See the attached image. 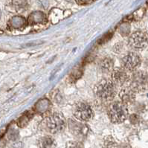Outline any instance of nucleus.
<instances>
[{
    "instance_id": "2",
    "label": "nucleus",
    "mask_w": 148,
    "mask_h": 148,
    "mask_svg": "<svg viewBox=\"0 0 148 148\" xmlns=\"http://www.w3.org/2000/svg\"><path fill=\"white\" fill-rule=\"evenodd\" d=\"M107 114L111 122L114 124H121L128 118L127 106L121 101H113L107 106Z\"/></svg>"
},
{
    "instance_id": "11",
    "label": "nucleus",
    "mask_w": 148,
    "mask_h": 148,
    "mask_svg": "<svg viewBox=\"0 0 148 148\" xmlns=\"http://www.w3.org/2000/svg\"><path fill=\"white\" fill-rule=\"evenodd\" d=\"M39 148H55L57 146L54 138L51 136H45L39 140Z\"/></svg>"
},
{
    "instance_id": "17",
    "label": "nucleus",
    "mask_w": 148,
    "mask_h": 148,
    "mask_svg": "<svg viewBox=\"0 0 148 148\" xmlns=\"http://www.w3.org/2000/svg\"><path fill=\"white\" fill-rule=\"evenodd\" d=\"M16 24H17V27L22 26L23 25H24V19L19 16H15L12 19V25Z\"/></svg>"
},
{
    "instance_id": "3",
    "label": "nucleus",
    "mask_w": 148,
    "mask_h": 148,
    "mask_svg": "<svg viewBox=\"0 0 148 148\" xmlns=\"http://www.w3.org/2000/svg\"><path fill=\"white\" fill-rule=\"evenodd\" d=\"M148 82V75L146 71L136 70L131 72L128 81L130 86L135 92H139L145 89Z\"/></svg>"
},
{
    "instance_id": "14",
    "label": "nucleus",
    "mask_w": 148,
    "mask_h": 148,
    "mask_svg": "<svg viewBox=\"0 0 148 148\" xmlns=\"http://www.w3.org/2000/svg\"><path fill=\"white\" fill-rule=\"evenodd\" d=\"M13 5L16 11H23L28 7V0H13Z\"/></svg>"
},
{
    "instance_id": "15",
    "label": "nucleus",
    "mask_w": 148,
    "mask_h": 148,
    "mask_svg": "<svg viewBox=\"0 0 148 148\" xmlns=\"http://www.w3.org/2000/svg\"><path fill=\"white\" fill-rule=\"evenodd\" d=\"M119 31L121 35H122L123 37H126V36H128L130 32V26L128 23H124L119 27Z\"/></svg>"
},
{
    "instance_id": "13",
    "label": "nucleus",
    "mask_w": 148,
    "mask_h": 148,
    "mask_svg": "<svg viewBox=\"0 0 148 148\" xmlns=\"http://www.w3.org/2000/svg\"><path fill=\"white\" fill-rule=\"evenodd\" d=\"M45 16L41 12H34L32 13L28 17V23L34 24L37 23H42L45 20Z\"/></svg>"
},
{
    "instance_id": "1",
    "label": "nucleus",
    "mask_w": 148,
    "mask_h": 148,
    "mask_svg": "<svg viewBox=\"0 0 148 148\" xmlns=\"http://www.w3.org/2000/svg\"><path fill=\"white\" fill-rule=\"evenodd\" d=\"M118 86L112 80H103L100 81L94 89V92L98 100L101 102L110 103L117 95Z\"/></svg>"
},
{
    "instance_id": "6",
    "label": "nucleus",
    "mask_w": 148,
    "mask_h": 148,
    "mask_svg": "<svg viewBox=\"0 0 148 148\" xmlns=\"http://www.w3.org/2000/svg\"><path fill=\"white\" fill-rule=\"evenodd\" d=\"M130 47L136 50H142L148 45V34L144 31H137L130 36Z\"/></svg>"
},
{
    "instance_id": "16",
    "label": "nucleus",
    "mask_w": 148,
    "mask_h": 148,
    "mask_svg": "<svg viewBox=\"0 0 148 148\" xmlns=\"http://www.w3.org/2000/svg\"><path fill=\"white\" fill-rule=\"evenodd\" d=\"M66 148H84V146L80 142L75 141H69L66 145Z\"/></svg>"
},
{
    "instance_id": "12",
    "label": "nucleus",
    "mask_w": 148,
    "mask_h": 148,
    "mask_svg": "<svg viewBox=\"0 0 148 148\" xmlns=\"http://www.w3.org/2000/svg\"><path fill=\"white\" fill-rule=\"evenodd\" d=\"M113 66L114 62L113 60L110 58H103L101 62V71L104 72V73H108L113 71Z\"/></svg>"
},
{
    "instance_id": "7",
    "label": "nucleus",
    "mask_w": 148,
    "mask_h": 148,
    "mask_svg": "<svg viewBox=\"0 0 148 148\" xmlns=\"http://www.w3.org/2000/svg\"><path fill=\"white\" fill-rule=\"evenodd\" d=\"M122 66L127 71L132 72L137 70L141 63V58L134 51H130L123 57L121 60Z\"/></svg>"
},
{
    "instance_id": "19",
    "label": "nucleus",
    "mask_w": 148,
    "mask_h": 148,
    "mask_svg": "<svg viewBox=\"0 0 148 148\" xmlns=\"http://www.w3.org/2000/svg\"><path fill=\"white\" fill-rule=\"evenodd\" d=\"M114 141H113V138H106V141H105V144L104 145H106V148H109V147H112V145H114Z\"/></svg>"
},
{
    "instance_id": "21",
    "label": "nucleus",
    "mask_w": 148,
    "mask_h": 148,
    "mask_svg": "<svg viewBox=\"0 0 148 148\" xmlns=\"http://www.w3.org/2000/svg\"><path fill=\"white\" fill-rule=\"evenodd\" d=\"M77 1L80 2H81V3L84 4V3H88V2H90L91 0H77Z\"/></svg>"
},
{
    "instance_id": "20",
    "label": "nucleus",
    "mask_w": 148,
    "mask_h": 148,
    "mask_svg": "<svg viewBox=\"0 0 148 148\" xmlns=\"http://www.w3.org/2000/svg\"><path fill=\"white\" fill-rule=\"evenodd\" d=\"M123 48H124V45L121 42H118L116 45L114 46V51L117 53H120L122 50H123Z\"/></svg>"
},
{
    "instance_id": "10",
    "label": "nucleus",
    "mask_w": 148,
    "mask_h": 148,
    "mask_svg": "<svg viewBox=\"0 0 148 148\" xmlns=\"http://www.w3.org/2000/svg\"><path fill=\"white\" fill-rule=\"evenodd\" d=\"M69 124L70 130H71L76 135L83 134L84 133V129L86 128L83 122L77 120V119H69Z\"/></svg>"
},
{
    "instance_id": "18",
    "label": "nucleus",
    "mask_w": 148,
    "mask_h": 148,
    "mask_svg": "<svg viewBox=\"0 0 148 148\" xmlns=\"http://www.w3.org/2000/svg\"><path fill=\"white\" fill-rule=\"evenodd\" d=\"M129 119H130V122L131 124H136L138 123L140 119L138 114L133 113L132 114V115H130V116L129 117Z\"/></svg>"
},
{
    "instance_id": "4",
    "label": "nucleus",
    "mask_w": 148,
    "mask_h": 148,
    "mask_svg": "<svg viewBox=\"0 0 148 148\" xmlns=\"http://www.w3.org/2000/svg\"><path fill=\"white\" fill-rule=\"evenodd\" d=\"M46 125L49 132L57 134L66 128V121L63 114L55 112L49 115L46 119Z\"/></svg>"
},
{
    "instance_id": "5",
    "label": "nucleus",
    "mask_w": 148,
    "mask_h": 148,
    "mask_svg": "<svg viewBox=\"0 0 148 148\" xmlns=\"http://www.w3.org/2000/svg\"><path fill=\"white\" fill-rule=\"evenodd\" d=\"M75 119L81 122H86L92 119L93 111L90 105L84 101H80L75 105L74 109Z\"/></svg>"
},
{
    "instance_id": "8",
    "label": "nucleus",
    "mask_w": 148,
    "mask_h": 148,
    "mask_svg": "<svg viewBox=\"0 0 148 148\" xmlns=\"http://www.w3.org/2000/svg\"><path fill=\"white\" fill-rule=\"evenodd\" d=\"M111 80L117 86H123L124 84H128L130 79V75L127 73V71L123 67L114 69L112 71Z\"/></svg>"
},
{
    "instance_id": "9",
    "label": "nucleus",
    "mask_w": 148,
    "mask_h": 148,
    "mask_svg": "<svg viewBox=\"0 0 148 148\" xmlns=\"http://www.w3.org/2000/svg\"><path fill=\"white\" fill-rule=\"evenodd\" d=\"M119 98L122 103L127 106L132 105L136 100V92L130 86L122 87L119 93Z\"/></svg>"
}]
</instances>
